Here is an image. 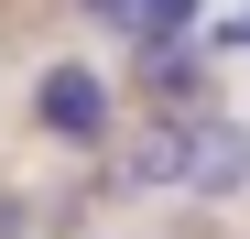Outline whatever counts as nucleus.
Returning a JSON list of instances; mask_svg holds the SVG:
<instances>
[{
    "mask_svg": "<svg viewBox=\"0 0 250 239\" xmlns=\"http://www.w3.org/2000/svg\"><path fill=\"white\" fill-rule=\"evenodd\" d=\"M239 185H250V120H229V109H185V196L229 207Z\"/></svg>",
    "mask_w": 250,
    "mask_h": 239,
    "instance_id": "nucleus-1",
    "label": "nucleus"
},
{
    "mask_svg": "<svg viewBox=\"0 0 250 239\" xmlns=\"http://www.w3.org/2000/svg\"><path fill=\"white\" fill-rule=\"evenodd\" d=\"M33 120H44V141L98 152V141H109V87H98L87 65H44V87H33Z\"/></svg>",
    "mask_w": 250,
    "mask_h": 239,
    "instance_id": "nucleus-2",
    "label": "nucleus"
},
{
    "mask_svg": "<svg viewBox=\"0 0 250 239\" xmlns=\"http://www.w3.org/2000/svg\"><path fill=\"white\" fill-rule=\"evenodd\" d=\"M120 185L131 196H163V185H185V120L174 109H152L131 141H120Z\"/></svg>",
    "mask_w": 250,
    "mask_h": 239,
    "instance_id": "nucleus-3",
    "label": "nucleus"
},
{
    "mask_svg": "<svg viewBox=\"0 0 250 239\" xmlns=\"http://www.w3.org/2000/svg\"><path fill=\"white\" fill-rule=\"evenodd\" d=\"M131 76H142V98H152V109H174V120H185L196 87H207V55H196V44H142Z\"/></svg>",
    "mask_w": 250,
    "mask_h": 239,
    "instance_id": "nucleus-4",
    "label": "nucleus"
},
{
    "mask_svg": "<svg viewBox=\"0 0 250 239\" xmlns=\"http://www.w3.org/2000/svg\"><path fill=\"white\" fill-rule=\"evenodd\" d=\"M76 11H87V22H109V33H131V44H142V22H152V0H76Z\"/></svg>",
    "mask_w": 250,
    "mask_h": 239,
    "instance_id": "nucleus-5",
    "label": "nucleus"
},
{
    "mask_svg": "<svg viewBox=\"0 0 250 239\" xmlns=\"http://www.w3.org/2000/svg\"><path fill=\"white\" fill-rule=\"evenodd\" d=\"M196 55H250V11H229V22H218V33H207V44H196Z\"/></svg>",
    "mask_w": 250,
    "mask_h": 239,
    "instance_id": "nucleus-6",
    "label": "nucleus"
},
{
    "mask_svg": "<svg viewBox=\"0 0 250 239\" xmlns=\"http://www.w3.org/2000/svg\"><path fill=\"white\" fill-rule=\"evenodd\" d=\"M33 228V207H22V196H0V239H22Z\"/></svg>",
    "mask_w": 250,
    "mask_h": 239,
    "instance_id": "nucleus-7",
    "label": "nucleus"
}]
</instances>
